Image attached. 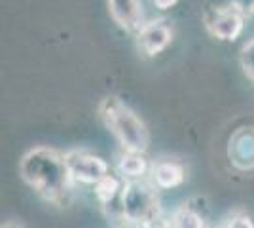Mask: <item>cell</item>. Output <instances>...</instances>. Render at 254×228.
Returning <instances> with one entry per match:
<instances>
[{"instance_id": "6da1fadb", "label": "cell", "mask_w": 254, "mask_h": 228, "mask_svg": "<svg viewBox=\"0 0 254 228\" xmlns=\"http://www.w3.org/2000/svg\"><path fill=\"white\" fill-rule=\"evenodd\" d=\"M19 175L38 196L53 206L63 207L70 202L72 179L64 154L50 147H34L19 160Z\"/></svg>"}, {"instance_id": "7a4b0ae2", "label": "cell", "mask_w": 254, "mask_h": 228, "mask_svg": "<svg viewBox=\"0 0 254 228\" xmlns=\"http://www.w3.org/2000/svg\"><path fill=\"white\" fill-rule=\"evenodd\" d=\"M99 116L106 130L114 135L122 151L146 154L150 147V131L126 101L116 95H106L99 103Z\"/></svg>"}, {"instance_id": "3957f363", "label": "cell", "mask_w": 254, "mask_h": 228, "mask_svg": "<svg viewBox=\"0 0 254 228\" xmlns=\"http://www.w3.org/2000/svg\"><path fill=\"white\" fill-rule=\"evenodd\" d=\"M124 228H150L161 219L159 190L150 179L126 181L122 190Z\"/></svg>"}, {"instance_id": "277c9868", "label": "cell", "mask_w": 254, "mask_h": 228, "mask_svg": "<svg viewBox=\"0 0 254 228\" xmlns=\"http://www.w3.org/2000/svg\"><path fill=\"white\" fill-rule=\"evenodd\" d=\"M203 23L216 40L235 42L245 29V15L232 4H218L203 11Z\"/></svg>"}, {"instance_id": "5b68a950", "label": "cell", "mask_w": 254, "mask_h": 228, "mask_svg": "<svg viewBox=\"0 0 254 228\" xmlns=\"http://www.w3.org/2000/svg\"><path fill=\"white\" fill-rule=\"evenodd\" d=\"M64 162L68 167L70 179L80 185H93L110 175V163L105 158L87 151L64 152Z\"/></svg>"}, {"instance_id": "8992f818", "label": "cell", "mask_w": 254, "mask_h": 228, "mask_svg": "<svg viewBox=\"0 0 254 228\" xmlns=\"http://www.w3.org/2000/svg\"><path fill=\"white\" fill-rule=\"evenodd\" d=\"M135 42H137V50L144 57H156L171 46L173 29L165 19H152L137 31Z\"/></svg>"}, {"instance_id": "52a82bcc", "label": "cell", "mask_w": 254, "mask_h": 228, "mask_svg": "<svg viewBox=\"0 0 254 228\" xmlns=\"http://www.w3.org/2000/svg\"><path fill=\"white\" fill-rule=\"evenodd\" d=\"M228 160L239 171L254 169V126H241L228 141Z\"/></svg>"}, {"instance_id": "ba28073f", "label": "cell", "mask_w": 254, "mask_h": 228, "mask_svg": "<svg viewBox=\"0 0 254 228\" xmlns=\"http://www.w3.org/2000/svg\"><path fill=\"white\" fill-rule=\"evenodd\" d=\"M112 21L126 33H137L144 25L142 0H106Z\"/></svg>"}, {"instance_id": "9c48e42d", "label": "cell", "mask_w": 254, "mask_h": 228, "mask_svg": "<svg viewBox=\"0 0 254 228\" xmlns=\"http://www.w3.org/2000/svg\"><path fill=\"white\" fill-rule=\"evenodd\" d=\"M148 179L158 190H173V188H179L186 181V169L177 160L161 158V160L152 162Z\"/></svg>"}, {"instance_id": "30bf717a", "label": "cell", "mask_w": 254, "mask_h": 228, "mask_svg": "<svg viewBox=\"0 0 254 228\" xmlns=\"http://www.w3.org/2000/svg\"><path fill=\"white\" fill-rule=\"evenodd\" d=\"M150 165L152 163L146 160L144 154L122 151V154L118 156L116 171L124 181H138V179H148Z\"/></svg>"}, {"instance_id": "8fae6325", "label": "cell", "mask_w": 254, "mask_h": 228, "mask_svg": "<svg viewBox=\"0 0 254 228\" xmlns=\"http://www.w3.org/2000/svg\"><path fill=\"white\" fill-rule=\"evenodd\" d=\"M171 221H173L175 228H209L207 227V215L201 213L197 207H193L191 204L180 206L171 215Z\"/></svg>"}, {"instance_id": "7c38bea8", "label": "cell", "mask_w": 254, "mask_h": 228, "mask_svg": "<svg viewBox=\"0 0 254 228\" xmlns=\"http://www.w3.org/2000/svg\"><path fill=\"white\" fill-rule=\"evenodd\" d=\"M239 63H241L245 76L251 82H254V38L243 44V48L239 52Z\"/></svg>"}, {"instance_id": "4fadbf2b", "label": "cell", "mask_w": 254, "mask_h": 228, "mask_svg": "<svg viewBox=\"0 0 254 228\" xmlns=\"http://www.w3.org/2000/svg\"><path fill=\"white\" fill-rule=\"evenodd\" d=\"M222 228H254V221L251 219V215H247L243 211H235L230 217L224 221Z\"/></svg>"}, {"instance_id": "5bb4252c", "label": "cell", "mask_w": 254, "mask_h": 228, "mask_svg": "<svg viewBox=\"0 0 254 228\" xmlns=\"http://www.w3.org/2000/svg\"><path fill=\"white\" fill-rule=\"evenodd\" d=\"M230 4L241 11L245 17L254 15V0H230Z\"/></svg>"}, {"instance_id": "9a60e30c", "label": "cell", "mask_w": 254, "mask_h": 228, "mask_svg": "<svg viewBox=\"0 0 254 228\" xmlns=\"http://www.w3.org/2000/svg\"><path fill=\"white\" fill-rule=\"evenodd\" d=\"M179 0H152V4L158 8V10H171L173 6H177Z\"/></svg>"}, {"instance_id": "2e32d148", "label": "cell", "mask_w": 254, "mask_h": 228, "mask_svg": "<svg viewBox=\"0 0 254 228\" xmlns=\"http://www.w3.org/2000/svg\"><path fill=\"white\" fill-rule=\"evenodd\" d=\"M2 228H21V227H17V225H6V227H2Z\"/></svg>"}, {"instance_id": "e0dca14e", "label": "cell", "mask_w": 254, "mask_h": 228, "mask_svg": "<svg viewBox=\"0 0 254 228\" xmlns=\"http://www.w3.org/2000/svg\"><path fill=\"white\" fill-rule=\"evenodd\" d=\"M218 228H222V227H218Z\"/></svg>"}]
</instances>
